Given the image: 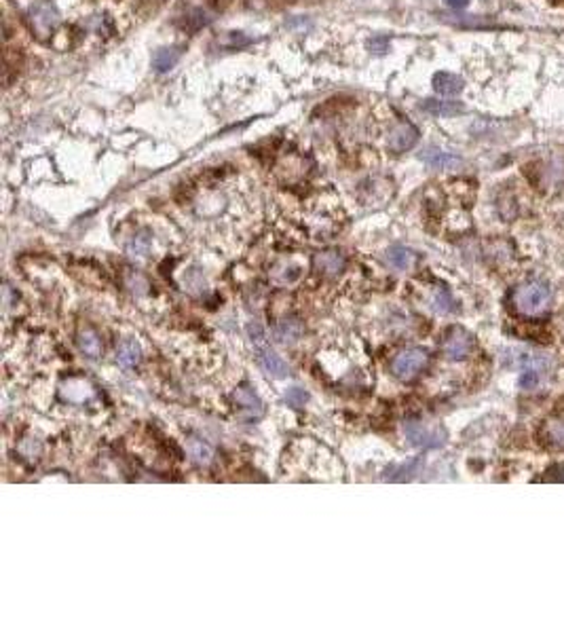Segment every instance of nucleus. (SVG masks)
Instances as JSON below:
<instances>
[{"instance_id": "nucleus-10", "label": "nucleus", "mask_w": 564, "mask_h": 634, "mask_svg": "<svg viewBox=\"0 0 564 634\" xmlns=\"http://www.w3.org/2000/svg\"><path fill=\"white\" fill-rule=\"evenodd\" d=\"M385 260L394 271H410L416 264V254L403 245H391L385 254Z\"/></svg>"}, {"instance_id": "nucleus-19", "label": "nucleus", "mask_w": 564, "mask_h": 634, "mask_svg": "<svg viewBox=\"0 0 564 634\" xmlns=\"http://www.w3.org/2000/svg\"><path fill=\"white\" fill-rule=\"evenodd\" d=\"M125 288L131 292V294H136V296H146L148 294V290H151V284H148V279L140 273V271H127L125 273Z\"/></svg>"}, {"instance_id": "nucleus-3", "label": "nucleus", "mask_w": 564, "mask_h": 634, "mask_svg": "<svg viewBox=\"0 0 564 634\" xmlns=\"http://www.w3.org/2000/svg\"><path fill=\"white\" fill-rule=\"evenodd\" d=\"M28 23L40 41H47L60 26V11L53 2H36L28 11Z\"/></svg>"}, {"instance_id": "nucleus-15", "label": "nucleus", "mask_w": 564, "mask_h": 634, "mask_svg": "<svg viewBox=\"0 0 564 634\" xmlns=\"http://www.w3.org/2000/svg\"><path fill=\"white\" fill-rule=\"evenodd\" d=\"M140 355H142V349L136 340H123L116 349V362L119 366L123 368H134L138 366L140 362Z\"/></svg>"}, {"instance_id": "nucleus-8", "label": "nucleus", "mask_w": 564, "mask_h": 634, "mask_svg": "<svg viewBox=\"0 0 564 634\" xmlns=\"http://www.w3.org/2000/svg\"><path fill=\"white\" fill-rule=\"evenodd\" d=\"M303 334H305V326H303V321L296 319V317H286V319L277 321L275 328H273V338H275L277 343H281V345H292V343H296Z\"/></svg>"}, {"instance_id": "nucleus-25", "label": "nucleus", "mask_w": 564, "mask_h": 634, "mask_svg": "<svg viewBox=\"0 0 564 634\" xmlns=\"http://www.w3.org/2000/svg\"><path fill=\"white\" fill-rule=\"evenodd\" d=\"M247 332H249V336H251L254 343H258V345L264 343V332H262L260 323H249V326H247Z\"/></svg>"}, {"instance_id": "nucleus-7", "label": "nucleus", "mask_w": 564, "mask_h": 634, "mask_svg": "<svg viewBox=\"0 0 564 634\" xmlns=\"http://www.w3.org/2000/svg\"><path fill=\"white\" fill-rule=\"evenodd\" d=\"M313 267L320 275H325V277H338L345 267H347V258L345 254H340L338 249H325V252H320L315 254L313 258Z\"/></svg>"}, {"instance_id": "nucleus-22", "label": "nucleus", "mask_w": 564, "mask_h": 634, "mask_svg": "<svg viewBox=\"0 0 564 634\" xmlns=\"http://www.w3.org/2000/svg\"><path fill=\"white\" fill-rule=\"evenodd\" d=\"M431 307H433V311H438V313H450L452 309H455V301H452V296L448 294V290H438L435 294H433V301H431Z\"/></svg>"}, {"instance_id": "nucleus-17", "label": "nucleus", "mask_w": 564, "mask_h": 634, "mask_svg": "<svg viewBox=\"0 0 564 634\" xmlns=\"http://www.w3.org/2000/svg\"><path fill=\"white\" fill-rule=\"evenodd\" d=\"M423 108L435 117H455L465 110L463 104H459V102H442V100H427L423 104Z\"/></svg>"}, {"instance_id": "nucleus-14", "label": "nucleus", "mask_w": 564, "mask_h": 634, "mask_svg": "<svg viewBox=\"0 0 564 634\" xmlns=\"http://www.w3.org/2000/svg\"><path fill=\"white\" fill-rule=\"evenodd\" d=\"M180 58H182V47H163L153 58V68L157 72H167L180 62Z\"/></svg>"}, {"instance_id": "nucleus-16", "label": "nucleus", "mask_w": 564, "mask_h": 634, "mask_svg": "<svg viewBox=\"0 0 564 634\" xmlns=\"http://www.w3.org/2000/svg\"><path fill=\"white\" fill-rule=\"evenodd\" d=\"M421 158L427 163V165H431V167H435V169H455L457 165H461V158L452 157V155H448V153H442V151H435V149H429V151H425Z\"/></svg>"}, {"instance_id": "nucleus-20", "label": "nucleus", "mask_w": 564, "mask_h": 634, "mask_svg": "<svg viewBox=\"0 0 564 634\" xmlns=\"http://www.w3.org/2000/svg\"><path fill=\"white\" fill-rule=\"evenodd\" d=\"M188 451H190V457H192L195 463H199V466H210V463H212L214 453H212V448H210L205 442H201V440H190Z\"/></svg>"}, {"instance_id": "nucleus-18", "label": "nucleus", "mask_w": 564, "mask_h": 634, "mask_svg": "<svg viewBox=\"0 0 564 634\" xmlns=\"http://www.w3.org/2000/svg\"><path fill=\"white\" fill-rule=\"evenodd\" d=\"M546 440L550 446H556V448H564V417H552L548 423H546Z\"/></svg>"}, {"instance_id": "nucleus-12", "label": "nucleus", "mask_w": 564, "mask_h": 634, "mask_svg": "<svg viewBox=\"0 0 564 634\" xmlns=\"http://www.w3.org/2000/svg\"><path fill=\"white\" fill-rule=\"evenodd\" d=\"M77 343H79L81 351L87 358L95 360V358L102 355V338L93 328H82L79 336H77Z\"/></svg>"}, {"instance_id": "nucleus-2", "label": "nucleus", "mask_w": 564, "mask_h": 634, "mask_svg": "<svg viewBox=\"0 0 564 634\" xmlns=\"http://www.w3.org/2000/svg\"><path fill=\"white\" fill-rule=\"evenodd\" d=\"M429 364V353L427 349H421V347H412V349H406V351H400L394 362H391V372L396 379L400 381H412L416 379L425 366Z\"/></svg>"}, {"instance_id": "nucleus-9", "label": "nucleus", "mask_w": 564, "mask_h": 634, "mask_svg": "<svg viewBox=\"0 0 564 634\" xmlns=\"http://www.w3.org/2000/svg\"><path fill=\"white\" fill-rule=\"evenodd\" d=\"M258 364H260V368H262L269 377H273V379H283V377H288V364H286L275 351H271V349H266V347H260V351H258Z\"/></svg>"}, {"instance_id": "nucleus-5", "label": "nucleus", "mask_w": 564, "mask_h": 634, "mask_svg": "<svg viewBox=\"0 0 564 634\" xmlns=\"http://www.w3.org/2000/svg\"><path fill=\"white\" fill-rule=\"evenodd\" d=\"M442 351L452 362L465 360L474 351V336L463 328H450L442 343Z\"/></svg>"}, {"instance_id": "nucleus-26", "label": "nucleus", "mask_w": 564, "mask_h": 634, "mask_svg": "<svg viewBox=\"0 0 564 634\" xmlns=\"http://www.w3.org/2000/svg\"><path fill=\"white\" fill-rule=\"evenodd\" d=\"M467 2H470V0H446V4L452 6V9H465Z\"/></svg>"}, {"instance_id": "nucleus-11", "label": "nucleus", "mask_w": 564, "mask_h": 634, "mask_svg": "<svg viewBox=\"0 0 564 634\" xmlns=\"http://www.w3.org/2000/svg\"><path fill=\"white\" fill-rule=\"evenodd\" d=\"M233 397H235V404L243 410V414L249 417V419L260 417L262 410H264V408H262V402L258 399V396H256L249 387H239Z\"/></svg>"}, {"instance_id": "nucleus-24", "label": "nucleus", "mask_w": 564, "mask_h": 634, "mask_svg": "<svg viewBox=\"0 0 564 634\" xmlns=\"http://www.w3.org/2000/svg\"><path fill=\"white\" fill-rule=\"evenodd\" d=\"M309 399V396L303 392V389H298V387H292V389H288L286 392V402L290 404V406H294V408H300V406H305V402Z\"/></svg>"}, {"instance_id": "nucleus-1", "label": "nucleus", "mask_w": 564, "mask_h": 634, "mask_svg": "<svg viewBox=\"0 0 564 634\" xmlns=\"http://www.w3.org/2000/svg\"><path fill=\"white\" fill-rule=\"evenodd\" d=\"M552 305V290L543 281H524L511 294V307L522 317H541Z\"/></svg>"}, {"instance_id": "nucleus-21", "label": "nucleus", "mask_w": 564, "mask_h": 634, "mask_svg": "<svg viewBox=\"0 0 564 634\" xmlns=\"http://www.w3.org/2000/svg\"><path fill=\"white\" fill-rule=\"evenodd\" d=\"M148 252H151V237H148L146 233L134 235L131 241L127 243V254H129L131 258H144Z\"/></svg>"}, {"instance_id": "nucleus-13", "label": "nucleus", "mask_w": 564, "mask_h": 634, "mask_svg": "<svg viewBox=\"0 0 564 634\" xmlns=\"http://www.w3.org/2000/svg\"><path fill=\"white\" fill-rule=\"evenodd\" d=\"M463 87H465L463 79L452 75V72H438L433 77V89L440 95H457V93L463 91Z\"/></svg>"}, {"instance_id": "nucleus-23", "label": "nucleus", "mask_w": 564, "mask_h": 634, "mask_svg": "<svg viewBox=\"0 0 564 634\" xmlns=\"http://www.w3.org/2000/svg\"><path fill=\"white\" fill-rule=\"evenodd\" d=\"M298 275H300L298 267H292V264H279L273 271V279L279 281V284H292V281L298 279Z\"/></svg>"}, {"instance_id": "nucleus-6", "label": "nucleus", "mask_w": 564, "mask_h": 634, "mask_svg": "<svg viewBox=\"0 0 564 634\" xmlns=\"http://www.w3.org/2000/svg\"><path fill=\"white\" fill-rule=\"evenodd\" d=\"M416 142H418V129H416L412 123H408V121L398 123V125L389 131V136H387V149H389L394 155H402L406 151L414 149Z\"/></svg>"}, {"instance_id": "nucleus-4", "label": "nucleus", "mask_w": 564, "mask_h": 634, "mask_svg": "<svg viewBox=\"0 0 564 634\" xmlns=\"http://www.w3.org/2000/svg\"><path fill=\"white\" fill-rule=\"evenodd\" d=\"M403 436L418 448H438L446 442V431L442 427H427L421 421H408L403 425Z\"/></svg>"}]
</instances>
